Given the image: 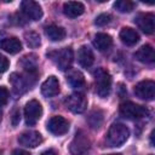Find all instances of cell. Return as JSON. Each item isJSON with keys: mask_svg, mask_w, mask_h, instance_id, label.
Listing matches in <instances>:
<instances>
[{"mask_svg": "<svg viewBox=\"0 0 155 155\" xmlns=\"http://www.w3.org/2000/svg\"><path fill=\"white\" fill-rule=\"evenodd\" d=\"M87 121H88V124L92 128H98L102 125V121H103V113L98 109L91 111V114L87 117Z\"/></svg>", "mask_w": 155, "mask_h": 155, "instance_id": "obj_24", "label": "cell"}, {"mask_svg": "<svg viewBox=\"0 0 155 155\" xmlns=\"http://www.w3.org/2000/svg\"><path fill=\"white\" fill-rule=\"evenodd\" d=\"M21 12L27 19L39 21L42 17V10L40 5L33 0H24L21 2Z\"/></svg>", "mask_w": 155, "mask_h": 155, "instance_id": "obj_9", "label": "cell"}, {"mask_svg": "<svg viewBox=\"0 0 155 155\" xmlns=\"http://www.w3.org/2000/svg\"><path fill=\"white\" fill-rule=\"evenodd\" d=\"M120 114L130 120H136V119H142L148 116L149 111L145 107L136 104L133 102H125L120 105Z\"/></svg>", "mask_w": 155, "mask_h": 155, "instance_id": "obj_4", "label": "cell"}, {"mask_svg": "<svg viewBox=\"0 0 155 155\" xmlns=\"http://www.w3.org/2000/svg\"><path fill=\"white\" fill-rule=\"evenodd\" d=\"M24 70L29 71V73H33L36 70V67H38V58L34 53H30V54H25L22 57V59L19 61L18 63Z\"/></svg>", "mask_w": 155, "mask_h": 155, "instance_id": "obj_22", "label": "cell"}, {"mask_svg": "<svg viewBox=\"0 0 155 155\" xmlns=\"http://www.w3.org/2000/svg\"><path fill=\"white\" fill-rule=\"evenodd\" d=\"M91 149V140L84 131H78L69 145L71 155H86Z\"/></svg>", "mask_w": 155, "mask_h": 155, "instance_id": "obj_3", "label": "cell"}, {"mask_svg": "<svg viewBox=\"0 0 155 155\" xmlns=\"http://www.w3.org/2000/svg\"><path fill=\"white\" fill-rule=\"evenodd\" d=\"M42 115V107L36 99L29 101L25 107H24V117H25V124L29 126L35 125L39 119Z\"/></svg>", "mask_w": 155, "mask_h": 155, "instance_id": "obj_7", "label": "cell"}, {"mask_svg": "<svg viewBox=\"0 0 155 155\" xmlns=\"http://www.w3.org/2000/svg\"><path fill=\"white\" fill-rule=\"evenodd\" d=\"M0 155H2V151H1V150H0Z\"/></svg>", "mask_w": 155, "mask_h": 155, "instance_id": "obj_35", "label": "cell"}, {"mask_svg": "<svg viewBox=\"0 0 155 155\" xmlns=\"http://www.w3.org/2000/svg\"><path fill=\"white\" fill-rule=\"evenodd\" d=\"M130 136L128 128L122 124H113L107 133V142L111 147H120L122 145Z\"/></svg>", "mask_w": 155, "mask_h": 155, "instance_id": "obj_1", "label": "cell"}, {"mask_svg": "<svg viewBox=\"0 0 155 155\" xmlns=\"http://www.w3.org/2000/svg\"><path fill=\"white\" fill-rule=\"evenodd\" d=\"M18 142L23 147L35 148L42 143V136L36 131H27L18 137Z\"/></svg>", "mask_w": 155, "mask_h": 155, "instance_id": "obj_12", "label": "cell"}, {"mask_svg": "<svg viewBox=\"0 0 155 155\" xmlns=\"http://www.w3.org/2000/svg\"><path fill=\"white\" fill-rule=\"evenodd\" d=\"M134 7V4L130 0H119L114 2V8L120 12H131Z\"/></svg>", "mask_w": 155, "mask_h": 155, "instance_id": "obj_26", "label": "cell"}, {"mask_svg": "<svg viewBox=\"0 0 155 155\" xmlns=\"http://www.w3.org/2000/svg\"><path fill=\"white\" fill-rule=\"evenodd\" d=\"M0 48L7 53L15 54L22 50V42L16 36H8L0 40Z\"/></svg>", "mask_w": 155, "mask_h": 155, "instance_id": "obj_14", "label": "cell"}, {"mask_svg": "<svg viewBox=\"0 0 155 155\" xmlns=\"http://www.w3.org/2000/svg\"><path fill=\"white\" fill-rule=\"evenodd\" d=\"M93 45L94 47L101 51V52H104V51H108L111 45H113V39L109 34H105V33H98L94 35L93 38Z\"/></svg>", "mask_w": 155, "mask_h": 155, "instance_id": "obj_18", "label": "cell"}, {"mask_svg": "<svg viewBox=\"0 0 155 155\" xmlns=\"http://www.w3.org/2000/svg\"><path fill=\"white\" fill-rule=\"evenodd\" d=\"M120 39H121V41H122L125 45H127V46H133V45H136V44L138 42V40H139V34H138L134 29H132V28H130V27H125V28H122L121 31H120Z\"/></svg>", "mask_w": 155, "mask_h": 155, "instance_id": "obj_19", "label": "cell"}, {"mask_svg": "<svg viewBox=\"0 0 155 155\" xmlns=\"http://www.w3.org/2000/svg\"><path fill=\"white\" fill-rule=\"evenodd\" d=\"M50 56H52L53 62L56 63V65L61 70L69 69L71 63H73V58H74V53H73L71 47H63L62 50H59L54 53H51Z\"/></svg>", "mask_w": 155, "mask_h": 155, "instance_id": "obj_6", "label": "cell"}, {"mask_svg": "<svg viewBox=\"0 0 155 155\" xmlns=\"http://www.w3.org/2000/svg\"><path fill=\"white\" fill-rule=\"evenodd\" d=\"M41 93L45 97H54L59 93V82L58 79L53 75L48 76L41 85Z\"/></svg>", "mask_w": 155, "mask_h": 155, "instance_id": "obj_13", "label": "cell"}, {"mask_svg": "<svg viewBox=\"0 0 155 155\" xmlns=\"http://www.w3.org/2000/svg\"><path fill=\"white\" fill-rule=\"evenodd\" d=\"M45 34L51 41H61L65 38V30L56 24H50L45 27Z\"/></svg>", "mask_w": 155, "mask_h": 155, "instance_id": "obj_20", "label": "cell"}, {"mask_svg": "<svg viewBox=\"0 0 155 155\" xmlns=\"http://www.w3.org/2000/svg\"><path fill=\"white\" fill-rule=\"evenodd\" d=\"M78 61L82 68H90L94 61V56H93L92 50L88 46H85V45L81 46L78 51Z\"/></svg>", "mask_w": 155, "mask_h": 155, "instance_id": "obj_16", "label": "cell"}, {"mask_svg": "<svg viewBox=\"0 0 155 155\" xmlns=\"http://www.w3.org/2000/svg\"><path fill=\"white\" fill-rule=\"evenodd\" d=\"M18 122H19V111L18 110H15L13 114H12V125L16 126Z\"/></svg>", "mask_w": 155, "mask_h": 155, "instance_id": "obj_30", "label": "cell"}, {"mask_svg": "<svg viewBox=\"0 0 155 155\" xmlns=\"http://www.w3.org/2000/svg\"><path fill=\"white\" fill-rule=\"evenodd\" d=\"M40 155H58L53 149H48V150H45V151H42Z\"/></svg>", "mask_w": 155, "mask_h": 155, "instance_id": "obj_32", "label": "cell"}, {"mask_svg": "<svg viewBox=\"0 0 155 155\" xmlns=\"http://www.w3.org/2000/svg\"><path fill=\"white\" fill-rule=\"evenodd\" d=\"M8 65H10L8 59H7L5 56L0 54V73L6 71V70H7V68H8Z\"/></svg>", "mask_w": 155, "mask_h": 155, "instance_id": "obj_29", "label": "cell"}, {"mask_svg": "<svg viewBox=\"0 0 155 155\" xmlns=\"http://www.w3.org/2000/svg\"><path fill=\"white\" fill-rule=\"evenodd\" d=\"M24 38H25V42H27V45H28L29 47L35 48V47L40 46V44H41L40 36H39V34L35 33V31H27V33L24 34Z\"/></svg>", "mask_w": 155, "mask_h": 155, "instance_id": "obj_25", "label": "cell"}, {"mask_svg": "<svg viewBox=\"0 0 155 155\" xmlns=\"http://www.w3.org/2000/svg\"><path fill=\"white\" fill-rule=\"evenodd\" d=\"M67 81L74 88H80L85 85V78L79 70H71L67 76Z\"/></svg>", "mask_w": 155, "mask_h": 155, "instance_id": "obj_23", "label": "cell"}, {"mask_svg": "<svg viewBox=\"0 0 155 155\" xmlns=\"http://www.w3.org/2000/svg\"><path fill=\"white\" fill-rule=\"evenodd\" d=\"M134 57L142 62V63H153L155 61V52L151 45H143L142 47H139Z\"/></svg>", "mask_w": 155, "mask_h": 155, "instance_id": "obj_17", "label": "cell"}, {"mask_svg": "<svg viewBox=\"0 0 155 155\" xmlns=\"http://www.w3.org/2000/svg\"><path fill=\"white\" fill-rule=\"evenodd\" d=\"M94 84L96 91L99 97L105 98L110 93L111 88V76L104 68H98L94 70Z\"/></svg>", "mask_w": 155, "mask_h": 155, "instance_id": "obj_2", "label": "cell"}, {"mask_svg": "<svg viewBox=\"0 0 155 155\" xmlns=\"http://www.w3.org/2000/svg\"><path fill=\"white\" fill-rule=\"evenodd\" d=\"M8 80H10V82H11V85L13 87V91L16 93H23V92L27 91L28 82H27V80L22 75L17 74V73H13V74H11Z\"/></svg>", "mask_w": 155, "mask_h": 155, "instance_id": "obj_21", "label": "cell"}, {"mask_svg": "<svg viewBox=\"0 0 155 155\" xmlns=\"http://www.w3.org/2000/svg\"><path fill=\"white\" fill-rule=\"evenodd\" d=\"M134 94L144 101H153L155 97V82L153 80H143L134 86Z\"/></svg>", "mask_w": 155, "mask_h": 155, "instance_id": "obj_8", "label": "cell"}, {"mask_svg": "<svg viewBox=\"0 0 155 155\" xmlns=\"http://www.w3.org/2000/svg\"><path fill=\"white\" fill-rule=\"evenodd\" d=\"M65 107L75 114H81L87 108V99L84 93L74 92L65 98Z\"/></svg>", "mask_w": 155, "mask_h": 155, "instance_id": "obj_5", "label": "cell"}, {"mask_svg": "<svg viewBox=\"0 0 155 155\" xmlns=\"http://www.w3.org/2000/svg\"><path fill=\"white\" fill-rule=\"evenodd\" d=\"M110 155H122V154H120V153H116V154H110Z\"/></svg>", "mask_w": 155, "mask_h": 155, "instance_id": "obj_33", "label": "cell"}, {"mask_svg": "<svg viewBox=\"0 0 155 155\" xmlns=\"http://www.w3.org/2000/svg\"><path fill=\"white\" fill-rule=\"evenodd\" d=\"M47 130L52 133V134H56V136H61V134H64L68 132L69 130V122L67 119H64L63 116H52L48 121H47V125H46Z\"/></svg>", "mask_w": 155, "mask_h": 155, "instance_id": "obj_10", "label": "cell"}, {"mask_svg": "<svg viewBox=\"0 0 155 155\" xmlns=\"http://www.w3.org/2000/svg\"><path fill=\"white\" fill-rule=\"evenodd\" d=\"M12 155H30V154H29L28 151H25V150H22V149H16V150H13Z\"/></svg>", "mask_w": 155, "mask_h": 155, "instance_id": "obj_31", "label": "cell"}, {"mask_svg": "<svg viewBox=\"0 0 155 155\" xmlns=\"http://www.w3.org/2000/svg\"><path fill=\"white\" fill-rule=\"evenodd\" d=\"M138 28L145 34H153L155 29V17L153 13H140L134 19Z\"/></svg>", "mask_w": 155, "mask_h": 155, "instance_id": "obj_11", "label": "cell"}, {"mask_svg": "<svg viewBox=\"0 0 155 155\" xmlns=\"http://www.w3.org/2000/svg\"><path fill=\"white\" fill-rule=\"evenodd\" d=\"M0 121H1V111H0Z\"/></svg>", "mask_w": 155, "mask_h": 155, "instance_id": "obj_34", "label": "cell"}, {"mask_svg": "<svg viewBox=\"0 0 155 155\" xmlns=\"http://www.w3.org/2000/svg\"><path fill=\"white\" fill-rule=\"evenodd\" d=\"M85 11V6L84 4L79 2V1H68L64 2L63 5V12L65 16L70 17V18H76L79 16H81Z\"/></svg>", "mask_w": 155, "mask_h": 155, "instance_id": "obj_15", "label": "cell"}, {"mask_svg": "<svg viewBox=\"0 0 155 155\" xmlns=\"http://www.w3.org/2000/svg\"><path fill=\"white\" fill-rule=\"evenodd\" d=\"M8 101V91L5 86H0V107L5 105Z\"/></svg>", "mask_w": 155, "mask_h": 155, "instance_id": "obj_28", "label": "cell"}, {"mask_svg": "<svg viewBox=\"0 0 155 155\" xmlns=\"http://www.w3.org/2000/svg\"><path fill=\"white\" fill-rule=\"evenodd\" d=\"M111 21V16L109 13H101L97 16L96 21H94V24L98 25V27H104L107 24H109Z\"/></svg>", "mask_w": 155, "mask_h": 155, "instance_id": "obj_27", "label": "cell"}]
</instances>
